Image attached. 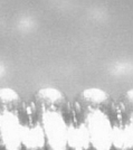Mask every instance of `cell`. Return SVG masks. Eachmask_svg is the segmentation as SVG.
Masks as SVG:
<instances>
[{"label":"cell","mask_w":133,"mask_h":150,"mask_svg":"<svg viewBox=\"0 0 133 150\" xmlns=\"http://www.w3.org/2000/svg\"><path fill=\"white\" fill-rule=\"evenodd\" d=\"M76 122L80 129L82 144H89L95 150H111L113 139V125L110 118L108 99L97 90L84 92L81 98Z\"/></svg>","instance_id":"7a4b0ae2"},{"label":"cell","mask_w":133,"mask_h":150,"mask_svg":"<svg viewBox=\"0 0 133 150\" xmlns=\"http://www.w3.org/2000/svg\"><path fill=\"white\" fill-rule=\"evenodd\" d=\"M36 122L42 144L48 150H68L72 123L64 98L53 88L39 91L36 95Z\"/></svg>","instance_id":"6da1fadb"}]
</instances>
